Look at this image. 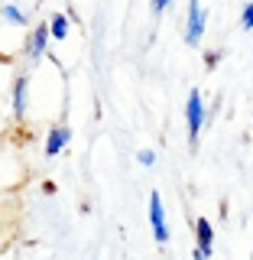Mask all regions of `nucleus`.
I'll list each match as a JSON object with an SVG mask.
<instances>
[{
	"mask_svg": "<svg viewBox=\"0 0 253 260\" xmlns=\"http://www.w3.org/2000/svg\"><path fill=\"white\" fill-rule=\"evenodd\" d=\"M205 120H208V111H205V98L201 91H192L189 101H185V124H189V140L195 143L205 130Z\"/></svg>",
	"mask_w": 253,
	"mask_h": 260,
	"instance_id": "obj_1",
	"label": "nucleus"
},
{
	"mask_svg": "<svg viewBox=\"0 0 253 260\" xmlns=\"http://www.w3.org/2000/svg\"><path fill=\"white\" fill-rule=\"evenodd\" d=\"M208 29V13L201 7V0H192L189 4V16H185V43L189 46H198L201 36Z\"/></svg>",
	"mask_w": 253,
	"mask_h": 260,
	"instance_id": "obj_2",
	"label": "nucleus"
},
{
	"mask_svg": "<svg viewBox=\"0 0 253 260\" xmlns=\"http://www.w3.org/2000/svg\"><path fill=\"white\" fill-rule=\"evenodd\" d=\"M150 224H153L156 244H166L169 241V221H166V208H162V195L159 192L150 195Z\"/></svg>",
	"mask_w": 253,
	"mask_h": 260,
	"instance_id": "obj_3",
	"label": "nucleus"
},
{
	"mask_svg": "<svg viewBox=\"0 0 253 260\" xmlns=\"http://www.w3.org/2000/svg\"><path fill=\"white\" fill-rule=\"evenodd\" d=\"M49 52V26H32L29 39H26V59H43Z\"/></svg>",
	"mask_w": 253,
	"mask_h": 260,
	"instance_id": "obj_4",
	"label": "nucleus"
},
{
	"mask_svg": "<svg viewBox=\"0 0 253 260\" xmlns=\"http://www.w3.org/2000/svg\"><path fill=\"white\" fill-rule=\"evenodd\" d=\"M195 247L208 257H211V250H214V224H211L208 218H198V221H195Z\"/></svg>",
	"mask_w": 253,
	"mask_h": 260,
	"instance_id": "obj_5",
	"label": "nucleus"
},
{
	"mask_svg": "<svg viewBox=\"0 0 253 260\" xmlns=\"http://www.w3.org/2000/svg\"><path fill=\"white\" fill-rule=\"evenodd\" d=\"M68 140H71V130L65 127V124L52 127V130H49V137H46V156H49V159H52V156H59L65 146H68Z\"/></svg>",
	"mask_w": 253,
	"mask_h": 260,
	"instance_id": "obj_6",
	"label": "nucleus"
},
{
	"mask_svg": "<svg viewBox=\"0 0 253 260\" xmlns=\"http://www.w3.org/2000/svg\"><path fill=\"white\" fill-rule=\"evenodd\" d=\"M26 104H29V78L20 75V78L13 81V117L16 120L26 114Z\"/></svg>",
	"mask_w": 253,
	"mask_h": 260,
	"instance_id": "obj_7",
	"label": "nucleus"
},
{
	"mask_svg": "<svg viewBox=\"0 0 253 260\" xmlns=\"http://www.w3.org/2000/svg\"><path fill=\"white\" fill-rule=\"evenodd\" d=\"M46 26H49V39H59V43H62V39L68 36V16H65V13H55L52 23H46Z\"/></svg>",
	"mask_w": 253,
	"mask_h": 260,
	"instance_id": "obj_8",
	"label": "nucleus"
},
{
	"mask_svg": "<svg viewBox=\"0 0 253 260\" xmlns=\"http://www.w3.org/2000/svg\"><path fill=\"white\" fill-rule=\"evenodd\" d=\"M0 16H4L7 23H13V26H26V13H23L20 7H13V4L0 7Z\"/></svg>",
	"mask_w": 253,
	"mask_h": 260,
	"instance_id": "obj_9",
	"label": "nucleus"
},
{
	"mask_svg": "<svg viewBox=\"0 0 253 260\" xmlns=\"http://www.w3.org/2000/svg\"><path fill=\"white\" fill-rule=\"evenodd\" d=\"M136 159H140V166H146V169L156 166V153H153V150H140V153H136Z\"/></svg>",
	"mask_w": 253,
	"mask_h": 260,
	"instance_id": "obj_10",
	"label": "nucleus"
},
{
	"mask_svg": "<svg viewBox=\"0 0 253 260\" xmlns=\"http://www.w3.org/2000/svg\"><path fill=\"white\" fill-rule=\"evenodd\" d=\"M240 23H243V29H253V4H243V13H240Z\"/></svg>",
	"mask_w": 253,
	"mask_h": 260,
	"instance_id": "obj_11",
	"label": "nucleus"
},
{
	"mask_svg": "<svg viewBox=\"0 0 253 260\" xmlns=\"http://www.w3.org/2000/svg\"><path fill=\"white\" fill-rule=\"evenodd\" d=\"M218 62H221V52H208L205 55V65H208V69H214Z\"/></svg>",
	"mask_w": 253,
	"mask_h": 260,
	"instance_id": "obj_12",
	"label": "nucleus"
},
{
	"mask_svg": "<svg viewBox=\"0 0 253 260\" xmlns=\"http://www.w3.org/2000/svg\"><path fill=\"white\" fill-rule=\"evenodd\" d=\"M169 4H172V0H153V13H162Z\"/></svg>",
	"mask_w": 253,
	"mask_h": 260,
	"instance_id": "obj_13",
	"label": "nucleus"
},
{
	"mask_svg": "<svg viewBox=\"0 0 253 260\" xmlns=\"http://www.w3.org/2000/svg\"><path fill=\"white\" fill-rule=\"evenodd\" d=\"M192 260H211V257H208V254H201V250L195 247V250H192Z\"/></svg>",
	"mask_w": 253,
	"mask_h": 260,
	"instance_id": "obj_14",
	"label": "nucleus"
}]
</instances>
